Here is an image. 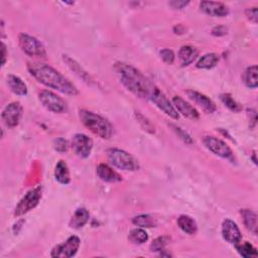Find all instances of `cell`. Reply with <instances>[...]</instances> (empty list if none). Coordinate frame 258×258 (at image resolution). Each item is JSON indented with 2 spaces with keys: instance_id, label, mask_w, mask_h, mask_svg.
Instances as JSON below:
<instances>
[{
  "instance_id": "cell-3",
  "label": "cell",
  "mask_w": 258,
  "mask_h": 258,
  "mask_svg": "<svg viewBox=\"0 0 258 258\" xmlns=\"http://www.w3.org/2000/svg\"><path fill=\"white\" fill-rule=\"evenodd\" d=\"M79 118L86 128L102 140H109L113 136V126L104 117L88 110H80Z\"/></svg>"
},
{
  "instance_id": "cell-33",
  "label": "cell",
  "mask_w": 258,
  "mask_h": 258,
  "mask_svg": "<svg viewBox=\"0 0 258 258\" xmlns=\"http://www.w3.org/2000/svg\"><path fill=\"white\" fill-rule=\"evenodd\" d=\"M54 148H55V150H56L58 153L64 154V153H67V152H68V150H69V148H70V145H69V143H68L67 140L61 138V139H58V140L55 141V143H54Z\"/></svg>"
},
{
  "instance_id": "cell-1",
  "label": "cell",
  "mask_w": 258,
  "mask_h": 258,
  "mask_svg": "<svg viewBox=\"0 0 258 258\" xmlns=\"http://www.w3.org/2000/svg\"><path fill=\"white\" fill-rule=\"evenodd\" d=\"M28 70L35 79L49 88L70 96H76L79 93L74 84H72L59 71L47 64L29 63Z\"/></svg>"
},
{
  "instance_id": "cell-13",
  "label": "cell",
  "mask_w": 258,
  "mask_h": 258,
  "mask_svg": "<svg viewBox=\"0 0 258 258\" xmlns=\"http://www.w3.org/2000/svg\"><path fill=\"white\" fill-rule=\"evenodd\" d=\"M222 236L225 241L233 245L238 244L242 240L240 229L238 228L237 224L230 219L224 220L222 224Z\"/></svg>"
},
{
  "instance_id": "cell-31",
  "label": "cell",
  "mask_w": 258,
  "mask_h": 258,
  "mask_svg": "<svg viewBox=\"0 0 258 258\" xmlns=\"http://www.w3.org/2000/svg\"><path fill=\"white\" fill-rule=\"evenodd\" d=\"M169 242H170V238H169V237H166V236L158 237V238L155 239V240L153 241V243L151 244V250L154 251V252H161V251H164Z\"/></svg>"
},
{
  "instance_id": "cell-5",
  "label": "cell",
  "mask_w": 258,
  "mask_h": 258,
  "mask_svg": "<svg viewBox=\"0 0 258 258\" xmlns=\"http://www.w3.org/2000/svg\"><path fill=\"white\" fill-rule=\"evenodd\" d=\"M43 197V187L37 186L36 188L29 191L23 199L20 201V203L17 205L15 209V216L20 217L23 216L30 211L34 210L41 202Z\"/></svg>"
},
{
  "instance_id": "cell-35",
  "label": "cell",
  "mask_w": 258,
  "mask_h": 258,
  "mask_svg": "<svg viewBox=\"0 0 258 258\" xmlns=\"http://www.w3.org/2000/svg\"><path fill=\"white\" fill-rule=\"evenodd\" d=\"M172 126L174 127V131L176 132V134L178 135V137H179L183 142H185L186 144H189V145H192V144H193L192 138H191L186 132H184L182 128L177 127V126H174V125H172Z\"/></svg>"
},
{
  "instance_id": "cell-17",
  "label": "cell",
  "mask_w": 258,
  "mask_h": 258,
  "mask_svg": "<svg viewBox=\"0 0 258 258\" xmlns=\"http://www.w3.org/2000/svg\"><path fill=\"white\" fill-rule=\"evenodd\" d=\"M96 174L98 178L105 183L114 184L122 181V177L106 164H100L96 169Z\"/></svg>"
},
{
  "instance_id": "cell-38",
  "label": "cell",
  "mask_w": 258,
  "mask_h": 258,
  "mask_svg": "<svg viewBox=\"0 0 258 258\" xmlns=\"http://www.w3.org/2000/svg\"><path fill=\"white\" fill-rule=\"evenodd\" d=\"M169 5L174 10H183L187 6L190 5V2H183V0H174V2H171Z\"/></svg>"
},
{
  "instance_id": "cell-2",
  "label": "cell",
  "mask_w": 258,
  "mask_h": 258,
  "mask_svg": "<svg viewBox=\"0 0 258 258\" xmlns=\"http://www.w3.org/2000/svg\"><path fill=\"white\" fill-rule=\"evenodd\" d=\"M114 71L119 78L120 83L137 97L149 99L150 94L155 87L142 72L132 65L118 62L114 65Z\"/></svg>"
},
{
  "instance_id": "cell-11",
  "label": "cell",
  "mask_w": 258,
  "mask_h": 258,
  "mask_svg": "<svg viewBox=\"0 0 258 258\" xmlns=\"http://www.w3.org/2000/svg\"><path fill=\"white\" fill-rule=\"evenodd\" d=\"M24 108L20 102L10 103L3 111L2 118L9 128L17 127L23 117Z\"/></svg>"
},
{
  "instance_id": "cell-30",
  "label": "cell",
  "mask_w": 258,
  "mask_h": 258,
  "mask_svg": "<svg viewBox=\"0 0 258 258\" xmlns=\"http://www.w3.org/2000/svg\"><path fill=\"white\" fill-rule=\"evenodd\" d=\"M220 100L222 101V103L232 112L234 113H239L241 110H242V107L241 105L236 101L234 100V98L232 97L231 94L229 93H224V94H221L220 95Z\"/></svg>"
},
{
  "instance_id": "cell-12",
  "label": "cell",
  "mask_w": 258,
  "mask_h": 258,
  "mask_svg": "<svg viewBox=\"0 0 258 258\" xmlns=\"http://www.w3.org/2000/svg\"><path fill=\"white\" fill-rule=\"evenodd\" d=\"M71 147L77 157L81 159H87L90 157L93 149V141L83 134H77L74 136Z\"/></svg>"
},
{
  "instance_id": "cell-16",
  "label": "cell",
  "mask_w": 258,
  "mask_h": 258,
  "mask_svg": "<svg viewBox=\"0 0 258 258\" xmlns=\"http://www.w3.org/2000/svg\"><path fill=\"white\" fill-rule=\"evenodd\" d=\"M186 93H187L188 97L194 103L199 105L205 112L211 114V113H214L216 111V109H217L216 104L209 97H207L206 95H204L200 92L194 91V90H188Z\"/></svg>"
},
{
  "instance_id": "cell-15",
  "label": "cell",
  "mask_w": 258,
  "mask_h": 258,
  "mask_svg": "<svg viewBox=\"0 0 258 258\" xmlns=\"http://www.w3.org/2000/svg\"><path fill=\"white\" fill-rule=\"evenodd\" d=\"M173 105L179 113L189 119L197 120L200 118L199 111L180 96H175L173 98Z\"/></svg>"
},
{
  "instance_id": "cell-26",
  "label": "cell",
  "mask_w": 258,
  "mask_h": 258,
  "mask_svg": "<svg viewBox=\"0 0 258 258\" xmlns=\"http://www.w3.org/2000/svg\"><path fill=\"white\" fill-rule=\"evenodd\" d=\"M219 55L215 54V53H209L206 54L204 56H202L199 61L197 62V68L199 69H212L214 67L217 66V64L219 63Z\"/></svg>"
},
{
  "instance_id": "cell-37",
  "label": "cell",
  "mask_w": 258,
  "mask_h": 258,
  "mask_svg": "<svg viewBox=\"0 0 258 258\" xmlns=\"http://www.w3.org/2000/svg\"><path fill=\"white\" fill-rule=\"evenodd\" d=\"M248 117H249V127L250 129H253L256 126V121H257V114L255 109H248Z\"/></svg>"
},
{
  "instance_id": "cell-27",
  "label": "cell",
  "mask_w": 258,
  "mask_h": 258,
  "mask_svg": "<svg viewBox=\"0 0 258 258\" xmlns=\"http://www.w3.org/2000/svg\"><path fill=\"white\" fill-rule=\"evenodd\" d=\"M133 223L141 228H152L156 227L157 225L156 219L149 214H141L139 216H136L133 219Z\"/></svg>"
},
{
  "instance_id": "cell-24",
  "label": "cell",
  "mask_w": 258,
  "mask_h": 258,
  "mask_svg": "<svg viewBox=\"0 0 258 258\" xmlns=\"http://www.w3.org/2000/svg\"><path fill=\"white\" fill-rule=\"evenodd\" d=\"M63 60L64 62L67 64V66L79 77L81 78L84 82H87V83H91L92 82V79L91 77L89 76V74L81 67V65H79L75 60L71 59L70 57L68 56H63Z\"/></svg>"
},
{
  "instance_id": "cell-20",
  "label": "cell",
  "mask_w": 258,
  "mask_h": 258,
  "mask_svg": "<svg viewBox=\"0 0 258 258\" xmlns=\"http://www.w3.org/2000/svg\"><path fill=\"white\" fill-rule=\"evenodd\" d=\"M8 85L13 93L19 96H27L28 95V86L27 84L16 75H9L8 77Z\"/></svg>"
},
{
  "instance_id": "cell-23",
  "label": "cell",
  "mask_w": 258,
  "mask_h": 258,
  "mask_svg": "<svg viewBox=\"0 0 258 258\" xmlns=\"http://www.w3.org/2000/svg\"><path fill=\"white\" fill-rule=\"evenodd\" d=\"M56 181L62 185H68L71 182L70 170L65 161H59L55 169Z\"/></svg>"
},
{
  "instance_id": "cell-34",
  "label": "cell",
  "mask_w": 258,
  "mask_h": 258,
  "mask_svg": "<svg viewBox=\"0 0 258 258\" xmlns=\"http://www.w3.org/2000/svg\"><path fill=\"white\" fill-rule=\"evenodd\" d=\"M160 55H161V58L162 60L168 64V65H173L174 62H175V54L172 50H169V49H164L160 52Z\"/></svg>"
},
{
  "instance_id": "cell-8",
  "label": "cell",
  "mask_w": 258,
  "mask_h": 258,
  "mask_svg": "<svg viewBox=\"0 0 258 258\" xmlns=\"http://www.w3.org/2000/svg\"><path fill=\"white\" fill-rule=\"evenodd\" d=\"M149 99L151 101H153L165 114H167L171 118L176 119V120H178L180 118V114L176 110L174 105L171 103V101L166 97V95L156 85L153 88Z\"/></svg>"
},
{
  "instance_id": "cell-25",
  "label": "cell",
  "mask_w": 258,
  "mask_h": 258,
  "mask_svg": "<svg viewBox=\"0 0 258 258\" xmlns=\"http://www.w3.org/2000/svg\"><path fill=\"white\" fill-rule=\"evenodd\" d=\"M178 225L182 231H184L189 235H194L198 231V226L196 221L188 215H181L178 218Z\"/></svg>"
},
{
  "instance_id": "cell-19",
  "label": "cell",
  "mask_w": 258,
  "mask_h": 258,
  "mask_svg": "<svg viewBox=\"0 0 258 258\" xmlns=\"http://www.w3.org/2000/svg\"><path fill=\"white\" fill-rule=\"evenodd\" d=\"M90 214L85 208H79L75 211L73 216L70 219L69 226L73 229L83 228L89 221Z\"/></svg>"
},
{
  "instance_id": "cell-29",
  "label": "cell",
  "mask_w": 258,
  "mask_h": 258,
  "mask_svg": "<svg viewBox=\"0 0 258 258\" xmlns=\"http://www.w3.org/2000/svg\"><path fill=\"white\" fill-rule=\"evenodd\" d=\"M128 239L135 244H144L149 240V234L143 228H135L129 232Z\"/></svg>"
},
{
  "instance_id": "cell-9",
  "label": "cell",
  "mask_w": 258,
  "mask_h": 258,
  "mask_svg": "<svg viewBox=\"0 0 258 258\" xmlns=\"http://www.w3.org/2000/svg\"><path fill=\"white\" fill-rule=\"evenodd\" d=\"M81 245V240L78 236H71L62 244L55 246L52 250L51 256L58 258H70L77 254Z\"/></svg>"
},
{
  "instance_id": "cell-39",
  "label": "cell",
  "mask_w": 258,
  "mask_h": 258,
  "mask_svg": "<svg viewBox=\"0 0 258 258\" xmlns=\"http://www.w3.org/2000/svg\"><path fill=\"white\" fill-rule=\"evenodd\" d=\"M227 32H228V30L226 27L219 26V27H215L212 30V35L215 37H223V36L227 35Z\"/></svg>"
},
{
  "instance_id": "cell-10",
  "label": "cell",
  "mask_w": 258,
  "mask_h": 258,
  "mask_svg": "<svg viewBox=\"0 0 258 258\" xmlns=\"http://www.w3.org/2000/svg\"><path fill=\"white\" fill-rule=\"evenodd\" d=\"M203 144L204 146L215 156H218L222 159L228 160V161H233L234 160V155L232 150L220 139H217L215 137H205L203 139Z\"/></svg>"
},
{
  "instance_id": "cell-18",
  "label": "cell",
  "mask_w": 258,
  "mask_h": 258,
  "mask_svg": "<svg viewBox=\"0 0 258 258\" xmlns=\"http://www.w3.org/2000/svg\"><path fill=\"white\" fill-rule=\"evenodd\" d=\"M199 52L196 48L192 46H184L180 49L178 53V58L183 67L189 66L197 59Z\"/></svg>"
},
{
  "instance_id": "cell-4",
  "label": "cell",
  "mask_w": 258,
  "mask_h": 258,
  "mask_svg": "<svg viewBox=\"0 0 258 258\" xmlns=\"http://www.w3.org/2000/svg\"><path fill=\"white\" fill-rule=\"evenodd\" d=\"M108 161L117 169L127 172H135L140 169L139 161L129 153L120 149H109L107 152Z\"/></svg>"
},
{
  "instance_id": "cell-36",
  "label": "cell",
  "mask_w": 258,
  "mask_h": 258,
  "mask_svg": "<svg viewBox=\"0 0 258 258\" xmlns=\"http://www.w3.org/2000/svg\"><path fill=\"white\" fill-rule=\"evenodd\" d=\"M245 16L246 18L252 22L253 24H257V20H258V12H257V8H250L247 9L245 11Z\"/></svg>"
},
{
  "instance_id": "cell-32",
  "label": "cell",
  "mask_w": 258,
  "mask_h": 258,
  "mask_svg": "<svg viewBox=\"0 0 258 258\" xmlns=\"http://www.w3.org/2000/svg\"><path fill=\"white\" fill-rule=\"evenodd\" d=\"M136 117L138 119V122L142 125V127L145 129L146 132L150 133V134H155V126L152 124V122L147 118L145 117L142 113L140 112H136Z\"/></svg>"
},
{
  "instance_id": "cell-21",
  "label": "cell",
  "mask_w": 258,
  "mask_h": 258,
  "mask_svg": "<svg viewBox=\"0 0 258 258\" xmlns=\"http://www.w3.org/2000/svg\"><path fill=\"white\" fill-rule=\"evenodd\" d=\"M240 214L242 216V220L244 223V226L252 232L254 235H257L258 230V222H257V214L249 209H243L240 211Z\"/></svg>"
},
{
  "instance_id": "cell-28",
  "label": "cell",
  "mask_w": 258,
  "mask_h": 258,
  "mask_svg": "<svg viewBox=\"0 0 258 258\" xmlns=\"http://www.w3.org/2000/svg\"><path fill=\"white\" fill-rule=\"evenodd\" d=\"M238 253L244 257V258H250V257H256L257 256V249L250 244L249 242H239L235 245Z\"/></svg>"
},
{
  "instance_id": "cell-40",
  "label": "cell",
  "mask_w": 258,
  "mask_h": 258,
  "mask_svg": "<svg viewBox=\"0 0 258 258\" xmlns=\"http://www.w3.org/2000/svg\"><path fill=\"white\" fill-rule=\"evenodd\" d=\"M7 62V46L3 44V66H5Z\"/></svg>"
},
{
  "instance_id": "cell-6",
  "label": "cell",
  "mask_w": 258,
  "mask_h": 258,
  "mask_svg": "<svg viewBox=\"0 0 258 258\" xmlns=\"http://www.w3.org/2000/svg\"><path fill=\"white\" fill-rule=\"evenodd\" d=\"M19 42L23 52L28 56L36 58H46V48L35 37H32L28 34H21L19 36Z\"/></svg>"
},
{
  "instance_id": "cell-22",
  "label": "cell",
  "mask_w": 258,
  "mask_h": 258,
  "mask_svg": "<svg viewBox=\"0 0 258 258\" xmlns=\"http://www.w3.org/2000/svg\"><path fill=\"white\" fill-rule=\"evenodd\" d=\"M258 68L256 65L248 67L242 74V81L247 88L255 89L258 86Z\"/></svg>"
},
{
  "instance_id": "cell-14",
  "label": "cell",
  "mask_w": 258,
  "mask_h": 258,
  "mask_svg": "<svg viewBox=\"0 0 258 258\" xmlns=\"http://www.w3.org/2000/svg\"><path fill=\"white\" fill-rule=\"evenodd\" d=\"M200 9L204 14L213 18H225L229 15L228 8L222 3L202 2Z\"/></svg>"
},
{
  "instance_id": "cell-7",
  "label": "cell",
  "mask_w": 258,
  "mask_h": 258,
  "mask_svg": "<svg viewBox=\"0 0 258 258\" xmlns=\"http://www.w3.org/2000/svg\"><path fill=\"white\" fill-rule=\"evenodd\" d=\"M39 99L42 105L53 113H64L68 109L66 101L52 91H42L39 94Z\"/></svg>"
}]
</instances>
